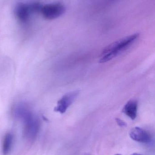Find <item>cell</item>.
Here are the masks:
<instances>
[{"instance_id":"6da1fadb","label":"cell","mask_w":155,"mask_h":155,"mask_svg":"<svg viewBox=\"0 0 155 155\" xmlns=\"http://www.w3.org/2000/svg\"><path fill=\"white\" fill-rule=\"evenodd\" d=\"M139 34L136 33L114 42L103 50L100 55L99 62L103 63L115 58L128 49L139 37Z\"/></svg>"},{"instance_id":"7a4b0ae2","label":"cell","mask_w":155,"mask_h":155,"mask_svg":"<svg viewBox=\"0 0 155 155\" xmlns=\"http://www.w3.org/2000/svg\"><path fill=\"white\" fill-rule=\"evenodd\" d=\"M17 115L23 121L24 133L25 137L32 141L36 138L40 129V123L36 117L25 110V108H19Z\"/></svg>"},{"instance_id":"3957f363","label":"cell","mask_w":155,"mask_h":155,"mask_svg":"<svg viewBox=\"0 0 155 155\" xmlns=\"http://www.w3.org/2000/svg\"><path fill=\"white\" fill-rule=\"evenodd\" d=\"M65 11V6L64 5L56 3L42 5L41 13L45 19L52 20L60 17Z\"/></svg>"},{"instance_id":"277c9868","label":"cell","mask_w":155,"mask_h":155,"mask_svg":"<svg viewBox=\"0 0 155 155\" xmlns=\"http://www.w3.org/2000/svg\"><path fill=\"white\" fill-rule=\"evenodd\" d=\"M79 93L78 91H74L66 94L57 102V106L55 107L54 111L62 114L65 113L67 108L78 96Z\"/></svg>"},{"instance_id":"5b68a950","label":"cell","mask_w":155,"mask_h":155,"mask_svg":"<svg viewBox=\"0 0 155 155\" xmlns=\"http://www.w3.org/2000/svg\"><path fill=\"white\" fill-rule=\"evenodd\" d=\"M33 14L30 4L19 3L15 8V15L18 21L26 24L30 20L31 15Z\"/></svg>"},{"instance_id":"8992f818","label":"cell","mask_w":155,"mask_h":155,"mask_svg":"<svg viewBox=\"0 0 155 155\" xmlns=\"http://www.w3.org/2000/svg\"><path fill=\"white\" fill-rule=\"evenodd\" d=\"M130 137L134 141L142 143H148L151 142L150 135L145 130L138 127L131 129L129 133Z\"/></svg>"},{"instance_id":"52a82bcc","label":"cell","mask_w":155,"mask_h":155,"mask_svg":"<svg viewBox=\"0 0 155 155\" xmlns=\"http://www.w3.org/2000/svg\"><path fill=\"white\" fill-rule=\"evenodd\" d=\"M138 103L134 99L129 100L123 109V112L132 120H134L137 115Z\"/></svg>"},{"instance_id":"ba28073f","label":"cell","mask_w":155,"mask_h":155,"mask_svg":"<svg viewBox=\"0 0 155 155\" xmlns=\"http://www.w3.org/2000/svg\"><path fill=\"white\" fill-rule=\"evenodd\" d=\"M14 142V136L11 133L5 134L2 144V153L3 155H8L11 153Z\"/></svg>"},{"instance_id":"9c48e42d","label":"cell","mask_w":155,"mask_h":155,"mask_svg":"<svg viewBox=\"0 0 155 155\" xmlns=\"http://www.w3.org/2000/svg\"><path fill=\"white\" fill-rule=\"evenodd\" d=\"M116 121L117 124H118L119 126L121 127H126V125H127L126 123L124 121L121 120L120 118H116Z\"/></svg>"},{"instance_id":"30bf717a","label":"cell","mask_w":155,"mask_h":155,"mask_svg":"<svg viewBox=\"0 0 155 155\" xmlns=\"http://www.w3.org/2000/svg\"><path fill=\"white\" fill-rule=\"evenodd\" d=\"M132 155H142L140 154L136 153H135L133 154H132Z\"/></svg>"},{"instance_id":"8fae6325","label":"cell","mask_w":155,"mask_h":155,"mask_svg":"<svg viewBox=\"0 0 155 155\" xmlns=\"http://www.w3.org/2000/svg\"><path fill=\"white\" fill-rule=\"evenodd\" d=\"M115 155H122L120 154H116Z\"/></svg>"}]
</instances>
